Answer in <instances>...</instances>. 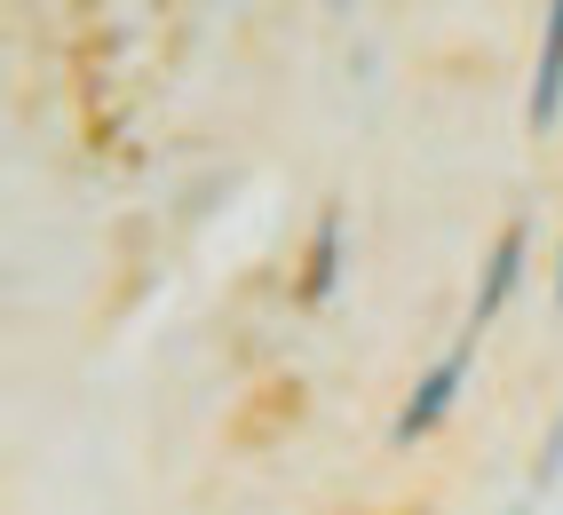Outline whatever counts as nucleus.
<instances>
[{
  "label": "nucleus",
  "instance_id": "f257e3e1",
  "mask_svg": "<svg viewBox=\"0 0 563 515\" xmlns=\"http://www.w3.org/2000/svg\"><path fill=\"white\" fill-rule=\"evenodd\" d=\"M468 373H476V334H461L444 357H429V365H421V381L405 389L397 421H389V445H429V436L453 421V404H461Z\"/></svg>",
  "mask_w": 563,
  "mask_h": 515
},
{
  "label": "nucleus",
  "instance_id": "f03ea898",
  "mask_svg": "<svg viewBox=\"0 0 563 515\" xmlns=\"http://www.w3.org/2000/svg\"><path fill=\"white\" fill-rule=\"evenodd\" d=\"M523 262H532V223H516L484 246V270H476V293H468V334H484V325H493L508 302H516V286H523Z\"/></svg>",
  "mask_w": 563,
  "mask_h": 515
},
{
  "label": "nucleus",
  "instance_id": "7ed1b4c3",
  "mask_svg": "<svg viewBox=\"0 0 563 515\" xmlns=\"http://www.w3.org/2000/svg\"><path fill=\"white\" fill-rule=\"evenodd\" d=\"M342 246H350L342 206H325L310 223V238H302V254H294V302L302 310H325L333 293H342Z\"/></svg>",
  "mask_w": 563,
  "mask_h": 515
},
{
  "label": "nucleus",
  "instance_id": "20e7f679",
  "mask_svg": "<svg viewBox=\"0 0 563 515\" xmlns=\"http://www.w3.org/2000/svg\"><path fill=\"white\" fill-rule=\"evenodd\" d=\"M523 120H532V135L563 127V0L540 16V56H532V80H523Z\"/></svg>",
  "mask_w": 563,
  "mask_h": 515
},
{
  "label": "nucleus",
  "instance_id": "39448f33",
  "mask_svg": "<svg viewBox=\"0 0 563 515\" xmlns=\"http://www.w3.org/2000/svg\"><path fill=\"white\" fill-rule=\"evenodd\" d=\"M555 484H563V413L548 421L540 452H532V500H540V492H555Z\"/></svg>",
  "mask_w": 563,
  "mask_h": 515
},
{
  "label": "nucleus",
  "instance_id": "423d86ee",
  "mask_svg": "<svg viewBox=\"0 0 563 515\" xmlns=\"http://www.w3.org/2000/svg\"><path fill=\"white\" fill-rule=\"evenodd\" d=\"M555 302H563V246H555Z\"/></svg>",
  "mask_w": 563,
  "mask_h": 515
}]
</instances>
